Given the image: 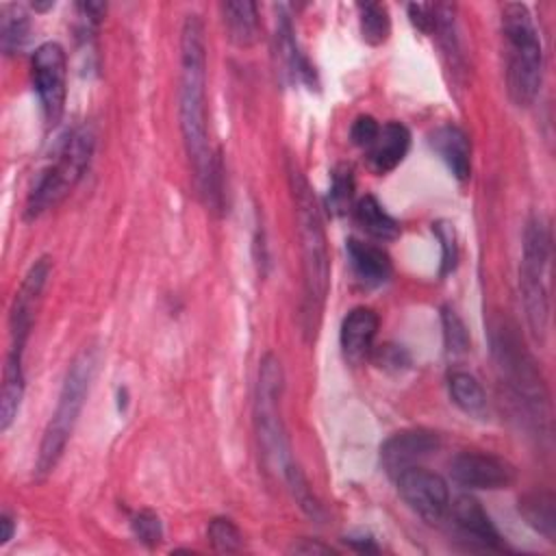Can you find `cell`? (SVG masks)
Returning <instances> with one entry per match:
<instances>
[{
    "label": "cell",
    "instance_id": "cell-4",
    "mask_svg": "<svg viewBox=\"0 0 556 556\" xmlns=\"http://www.w3.org/2000/svg\"><path fill=\"white\" fill-rule=\"evenodd\" d=\"M96 363H98V354L96 350L83 348L70 363L61 391H59V400H56V408L43 430L41 443H39V454H37V463H35V471L37 476H46L50 471H54V467L59 465L65 445L74 432V426L80 417V410L85 406V400L89 395L93 376H96Z\"/></svg>",
    "mask_w": 556,
    "mask_h": 556
},
{
    "label": "cell",
    "instance_id": "cell-8",
    "mask_svg": "<svg viewBox=\"0 0 556 556\" xmlns=\"http://www.w3.org/2000/svg\"><path fill=\"white\" fill-rule=\"evenodd\" d=\"M285 387V374L280 361L274 354H265L258 367L256 382V402H254V421L256 437L261 445L263 460L269 469H280L289 465V447L285 437V426L280 419V395Z\"/></svg>",
    "mask_w": 556,
    "mask_h": 556
},
{
    "label": "cell",
    "instance_id": "cell-20",
    "mask_svg": "<svg viewBox=\"0 0 556 556\" xmlns=\"http://www.w3.org/2000/svg\"><path fill=\"white\" fill-rule=\"evenodd\" d=\"M226 35L230 43L237 48H250L258 41L261 22H258V9L250 0H235V2H222L219 7Z\"/></svg>",
    "mask_w": 556,
    "mask_h": 556
},
{
    "label": "cell",
    "instance_id": "cell-16",
    "mask_svg": "<svg viewBox=\"0 0 556 556\" xmlns=\"http://www.w3.org/2000/svg\"><path fill=\"white\" fill-rule=\"evenodd\" d=\"M378 326H380V319L376 311L369 306H356L343 317L339 341H341L343 356L350 363H361L371 354Z\"/></svg>",
    "mask_w": 556,
    "mask_h": 556
},
{
    "label": "cell",
    "instance_id": "cell-30",
    "mask_svg": "<svg viewBox=\"0 0 556 556\" xmlns=\"http://www.w3.org/2000/svg\"><path fill=\"white\" fill-rule=\"evenodd\" d=\"M441 324H443V339H445V350L452 356L465 354L469 350V330L465 328L463 319L452 306H445L441 311Z\"/></svg>",
    "mask_w": 556,
    "mask_h": 556
},
{
    "label": "cell",
    "instance_id": "cell-12",
    "mask_svg": "<svg viewBox=\"0 0 556 556\" xmlns=\"http://www.w3.org/2000/svg\"><path fill=\"white\" fill-rule=\"evenodd\" d=\"M441 437L428 428H406L391 434L380 447V465L395 480L410 467L421 465L426 458L437 454Z\"/></svg>",
    "mask_w": 556,
    "mask_h": 556
},
{
    "label": "cell",
    "instance_id": "cell-24",
    "mask_svg": "<svg viewBox=\"0 0 556 556\" xmlns=\"http://www.w3.org/2000/svg\"><path fill=\"white\" fill-rule=\"evenodd\" d=\"M447 391L452 402L469 417L482 419L486 415V393L476 376L469 371H452L447 376Z\"/></svg>",
    "mask_w": 556,
    "mask_h": 556
},
{
    "label": "cell",
    "instance_id": "cell-17",
    "mask_svg": "<svg viewBox=\"0 0 556 556\" xmlns=\"http://www.w3.org/2000/svg\"><path fill=\"white\" fill-rule=\"evenodd\" d=\"M430 148L447 165L452 176L458 182L469 180L471 176V143L467 132L456 124H441L428 137Z\"/></svg>",
    "mask_w": 556,
    "mask_h": 556
},
{
    "label": "cell",
    "instance_id": "cell-25",
    "mask_svg": "<svg viewBox=\"0 0 556 556\" xmlns=\"http://www.w3.org/2000/svg\"><path fill=\"white\" fill-rule=\"evenodd\" d=\"M28 33H30V22H28V15H26L24 7L4 4L2 7V17H0V48H2V52L7 56L17 54L26 46Z\"/></svg>",
    "mask_w": 556,
    "mask_h": 556
},
{
    "label": "cell",
    "instance_id": "cell-10",
    "mask_svg": "<svg viewBox=\"0 0 556 556\" xmlns=\"http://www.w3.org/2000/svg\"><path fill=\"white\" fill-rule=\"evenodd\" d=\"M400 497L426 523H441L450 510V489L443 476L421 465L406 469L395 478Z\"/></svg>",
    "mask_w": 556,
    "mask_h": 556
},
{
    "label": "cell",
    "instance_id": "cell-18",
    "mask_svg": "<svg viewBox=\"0 0 556 556\" xmlns=\"http://www.w3.org/2000/svg\"><path fill=\"white\" fill-rule=\"evenodd\" d=\"M410 148V130L402 122H387L380 126L374 143L367 148L369 167L384 176L393 172L408 154Z\"/></svg>",
    "mask_w": 556,
    "mask_h": 556
},
{
    "label": "cell",
    "instance_id": "cell-33",
    "mask_svg": "<svg viewBox=\"0 0 556 556\" xmlns=\"http://www.w3.org/2000/svg\"><path fill=\"white\" fill-rule=\"evenodd\" d=\"M371 361L380 367V369H384V371H402V369H406L408 365H410V354H408V350L406 348H402V345H397V343H382V345H378V348H374L371 350Z\"/></svg>",
    "mask_w": 556,
    "mask_h": 556
},
{
    "label": "cell",
    "instance_id": "cell-14",
    "mask_svg": "<svg viewBox=\"0 0 556 556\" xmlns=\"http://www.w3.org/2000/svg\"><path fill=\"white\" fill-rule=\"evenodd\" d=\"M452 523L456 530L471 543H476L482 549H493L502 552L506 549L504 536L486 515V510L480 506V502L471 495H460L454 502H450L447 510Z\"/></svg>",
    "mask_w": 556,
    "mask_h": 556
},
{
    "label": "cell",
    "instance_id": "cell-35",
    "mask_svg": "<svg viewBox=\"0 0 556 556\" xmlns=\"http://www.w3.org/2000/svg\"><path fill=\"white\" fill-rule=\"evenodd\" d=\"M408 17L410 22L421 30V33H434V24H437V11L434 4H424V2H415L408 4Z\"/></svg>",
    "mask_w": 556,
    "mask_h": 556
},
{
    "label": "cell",
    "instance_id": "cell-11",
    "mask_svg": "<svg viewBox=\"0 0 556 556\" xmlns=\"http://www.w3.org/2000/svg\"><path fill=\"white\" fill-rule=\"evenodd\" d=\"M450 476L465 489L495 491L515 482V467L495 454L465 450L450 460Z\"/></svg>",
    "mask_w": 556,
    "mask_h": 556
},
{
    "label": "cell",
    "instance_id": "cell-37",
    "mask_svg": "<svg viewBox=\"0 0 556 556\" xmlns=\"http://www.w3.org/2000/svg\"><path fill=\"white\" fill-rule=\"evenodd\" d=\"M78 11H80L83 17H87L89 22L98 24V22L104 17L106 4H102V2H80V4H78Z\"/></svg>",
    "mask_w": 556,
    "mask_h": 556
},
{
    "label": "cell",
    "instance_id": "cell-23",
    "mask_svg": "<svg viewBox=\"0 0 556 556\" xmlns=\"http://www.w3.org/2000/svg\"><path fill=\"white\" fill-rule=\"evenodd\" d=\"M356 224L378 241H393L400 237V222L384 211V206L374 198L365 195L354 206Z\"/></svg>",
    "mask_w": 556,
    "mask_h": 556
},
{
    "label": "cell",
    "instance_id": "cell-27",
    "mask_svg": "<svg viewBox=\"0 0 556 556\" xmlns=\"http://www.w3.org/2000/svg\"><path fill=\"white\" fill-rule=\"evenodd\" d=\"M354 189H356V180H354L352 165L339 163L330 176V189H328V198H326L328 211L332 215L348 213V206L352 204V198H354Z\"/></svg>",
    "mask_w": 556,
    "mask_h": 556
},
{
    "label": "cell",
    "instance_id": "cell-36",
    "mask_svg": "<svg viewBox=\"0 0 556 556\" xmlns=\"http://www.w3.org/2000/svg\"><path fill=\"white\" fill-rule=\"evenodd\" d=\"M291 554H332L334 549L330 545H324L319 541H313V539H300L298 543H293L289 547Z\"/></svg>",
    "mask_w": 556,
    "mask_h": 556
},
{
    "label": "cell",
    "instance_id": "cell-5",
    "mask_svg": "<svg viewBox=\"0 0 556 556\" xmlns=\"http://www.w3.org/2000/svg\"><path fill=\"white\" fill-rule=\"evenodd\" d=\"M96 148V135L91 126L83 124L72 128L56 146L52 161L37 174L28 198L24 217L37 219L48 208H54L85 176Z\"/></svg>",
    "mask_w": 556,
    "mask_h": 556
},
{
    "label": "cell",
    "instance_id": "cell-9",
    "mask_svg": "<svg viewBox=\"0 0 556 556\" xmlns=\"http://www.w3.org/2000/svg\"><path fill=\"white\" fill-rule=\"evenodd\" d=\"M30 78L46 124L56 126L65 111L67 96V56L61 43L46 41L35 48L30 59Z\"/></svg>",
    "mask_w": 556,
    "mask_h": 556
},
{
    "label": "cell",
    "instance_id": "cell-28",
    "mask_svg": "<svg viewBox=\"0 0 556 556\" xmlns=\"http://www.w3.org/2000/svg\"><path fill=\"white\" fill-rule=\"evenodd\" d=\"M285 480L289 484V491L293 495V500L298 502V506L311 517V519H324V506L319 504V500L313 495L311 484L306 480V476L302 473V469L293 463H289L285 467Z\"/></svg>",
    "mask_w": 556,
    "mask_h": 556
},
{
    "label": "cell",
    "instance_id": "cell-15",
    "mask_svg": "<svg viewBox=\"0 0 556 556\" xmlns=\"http://www.w3.org/2000/svg\"><path fill=\"white\" fill-rule=\"evenodd\" d=\"M345 252L348 261L352 267L354 278L365 287V289H376L389 282L393 274V263L387 250H382L376 243H367L361 239L350 237L345 241Z\"/></svg>",
    "mask_w": 556,
    "mask_h": 556
},
{
    "label": "cell",
    "instance_id": "cell-31",
    "mask_svg": "<svg viewBox=\"0 0 556 556\" xmlns=\"http://www.w3.org/2000/svg\"><path fill=\"white\" fill-rule=\"evenodd\" d=\"M432 232L437 241L441 243V265H439V276L445 278L452 274L458 265V243H456V230L447 222H437L432 224Z\"/></svg>",
    "mask_w": 556,
    "mask_h": 556
},
{
    "label": "cell",
    "instance_id": "cell-21",
    "mask_svg": "<svg viewBox=\"0 0 556 556\" xmlns=\"http://www.w3.org/2000/svg\"><path fill=\"white\" fill-rule=\"evenodd\" d=\"M24 352L9 350L7 363L2 369V391H0V430L7 432L20 413L24 397Z\"/></svg>",
    "mask_w": 556,
    "mask_h": 556
},
{
    "label": "cell",
    "instance_id": "cell-3",
    "mask_svg": "<svg viewBox=\"0 0 556 556\" xmlns=\"http://www.w3.org/2000/svg\"><path fill=\"white\" fill-rule=\"evenodd\" d=\"M506 52V89L517 106H530L543 83V43L536 22L523 2L500 9Z\"/></svg>",
    "mask_w": 556,
    "mask_h": 556
},
{
    "label": "cell",
    "instance_id": "cell-38",
    "mask_svg": "<svg viewBox=\"0 0 556 556\" xmlns=\"http://www.w3.org/2000/svg\"><path fill=\"white\" fill-rule=\"evenodd\" d=\"M0 528H2V534H0V545H7L11 539H13V532H15V521L11 515H2L0 517Z\"/></svg>",
    "mask_w": 556,
    "mask_h": 556
},
{
    "label": "cell",
    "instance_id": "cell-19",
    "mask_svg": "<svg viewBox=\"0 0 556 556\" xmlns=\"http://www.w3.org/2000/svg\"><path fill=\"white\" fill-rule=\"evenodd\" d=\"M276 54L280 59L282 72L289 74L293 80L306 83L308 87L317 85L315 67L308 63V59L298 48V41L293 35V24H291L289 15H285V13L278 17V24H276Z\"/></svg>",
    "mask_w": 556,
    "mask_h": 556
},
{
    "label": "cell",
    "instance_id": "cell-22",
    "mask_svg": "<svg viewBox=\"0 0 556 556\" xmlns=\"http://www.w3.org/2000/svg\"><path fill=\"white\" fill-rule=\"evenodd\" d=\"M519 515L545 541H556V497L552 491H528L519 497Z\"/></svg>",
    "mask_w": 556,
    "mask_h": 556
},
{
    "label": "cell",
    "instance_id": "cell-29",
    "mask_svg": "<svg viewBox=\"0 0 556 556\" xmlns=\"http://www.w3.org/2000/svg\"><path fill=\"white\" fill-rule=\"evenodd\" d=\"M206 539L215 552L224 554H232L243 547V534L228 517H215L206 528Z\"/></svg>",
    "mask_w": 556,
    "mask_h": 556
},
{
    "label": "cell",
    "instance_id": "cell-26",
    "mask_svg": "<svg viewBox=\"0 0 556 556\" xmlns=\"http://www.w3.org/2000/svg\"><path fill=\"white\" fill-rule=\"evenodd\" d=\"M358 22H361V35L369 46H380L391 35L389 9L380 2H361Z\"/></svg>",
    "mask_w": 556,
    "mask_h": 556
},
{
    "label": "cell",
    "instance_id": "cell-13",
    "mask_svg": "<svg viewBox=\"0 0 556 556\" xmlns=\"http://www.w3.org/2000/svg\"><path fill=\"white\" fill-rule=\"evenodd\" d=\"M52 263L48 256L37 258L30 269L26 271L20 289L15 291L11 313H9V328H11V348L13 350H24L26 341L33 330V319H35V306L41 298V291L48 282Z\"/></svg>",
    "mask_w": 556,
    "mask_h": 556
},
{
    "label": "cell",
    "instance_id": "cell-39",
    "mask_svg": "<svg viewBox=\"0 0 556 556\" xmlns=\"http://www.w3.org/2000/svg\"><path fill=\"white\" fill-rule=\"evenodd\" d=\"M356 549H361V552H378V547L374 545V541L369 539V536H361V539H352L350 541Z\"/></svg>",
    "mask_w": 556,
    "mask_h": 556
},
{
    "label": "cell",
    "instance_id": "cell-34",
    "mask_svg": "<svg viewBox=\"0 0 556 556\" xmlns=\"http://www.w3.org/2000/svg\"><path fill=\"white\" fill-rule=\"evenodd\" d=\"M380 130V124L371 117V115H358L354 122H352V128H350V139L354 146L358 148H369L376 139Z\"/></svg>",
    "mask_w": 556,
    "mask_h": 556
},
{
    "label": "cell",
    "instance_id": "cell-7",
    "mask_svg": "<svg viewBox=\"0 0 556 556\" xmlns=\"http://www.w3.org/2000/svg\"><path fill=\"white\" fill-rule=\"evenodd\" d=\"M491 343L495 361L504 378L508 380L513 393L519 397V402H523L526 410H530L534 419H547L549 402L543 376L539 371L536 361L530 356L519 334L515 332V326L500 321L493 328Z\"/></svg>",
    "mask_w": 556,
    "mask_h": 556
},
{
    "label": "cell",
    "instance_id": "cell-2",
    "mask_svg": "<svg viewBox=\"0 0 556 556\" xmlns=\"http://www.w3.org/2000/svg\"><path fill=\"white\" fill-rule=\"evenodd\" d=\"M287 178L293 198L302 250V326L308 339L317 334L330 287V256L321 213L302 169L289 159Z\"/></svg>",
    "mask_w": 556,
    "mask_h": 556
},
{
    "label": "cell",
    "instance_id": "cell-40",
    "mask_svg": "<svg viewBox=\"0 0 556 556\" xmlns=\"http://www.w3.org/2000/svg\"><path fill=\"white\" fill-rule=\"evenodd\" d=\"M54 2H33V9L35 11H46V9H52Z\"/></svg>",
    "mask_w": 556,
    "mask_h": 556
},
{
    "label": "cell",
    "instance_id": "cell-32",
    "mask_svg": "<svg viewBox=\"0 0 556 556\" xmlns=\"http://www.w3.org/2000/svg\"><path fill=\"white\" fill-rule=\"evenodd\" d=\"M130 528H132V534L137 536V541L143 543L146 547H156L163 541V523H161L159 515L148 508L132 515Z\"/></svg>",
    "mask_w": 556,
    "mask_h": 556
},
{
    "label": "cell",
    "instance_id": "cell-1",
    "mask_svg": "<svg viewBox=\"0 0 556 556\" xmlns=\"http://www.w3.org/2000/svg\"><path fill=\"white\" fill-rule=\"evenodd\" d=\"M178 119L182 143L193 167L195 185L211 211L224 208L222 163L208 143L206 106V43L204 26L198 15H187L180 30V83Z\"/></svg>",
    "mask_w": 556,
    "mask_h": 556
},
{
    "label": "cell",
    "instance_id": "cell-6",
    "mask_svg": "<svg viewBox=\"0 0 556 556\" xmlns=\"http://www.w3.org/2000/svg\"><path fill=\"white\" fill-rule=\"evenodd\" d=\"M549 256L552 237L541 215L528 219L519 267V289L532 337L543 343L549 321Z\"/></svg>",
    "mask_w": 556,
    "mask_h": 556
}]
</instances>
